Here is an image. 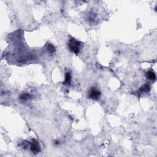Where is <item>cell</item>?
<instances>
[{
    "instance_id": "cell-1",
    "label": "cell",
    "mask_w": 157,
    "mask_h": 157,
    "mask_svg": "<svg viewBox=\"0 0 157 157\" xmlns=\"http://www.w3.org/2000/svg\"><path fill=\"white\" fill-rule=\"evenodd\" d=\"M68 47L71 52H72V53H76V54H77L80 52V47H81V43L79 41H77L76 39H74V38H71L69 41Z\"/></svg>"
},
{
    "instance_id": "cell-2",
    "label": "cell",
    "mask_w": 157,
    "mask_h": 157,
    "mask_svg": "<svg viewBox=\"0 0 157 157\" xmlns=\"http://www.w3.org/2000/svg\"><path fill=\"white\" fill-rule=\"evenodd\" d=\"M29 144L30 145V150L34 154H37L40 152V147L36 140L33 139L31 142H29Z\"/></svg>"
},
{
    "instance_id": "cell-3",
    "label": "cell",
    "mask_w": 157,
    "mask_h": 157,
    "mask_svg": "<svg viewBox=\"0 0 157 157\" xmlns=\"http://www.w3.org/2000/svg\"><path fill=\"white\" fill-rule=\"evenodd\" d=\"M100 96L101 92L99 91V90H98L96 88H92L90 90V92H89V97L90 99H94V100H97V99H99Z\"/></svg>"
},
{
    "instance_id": "cell-4",
    "label": "cell",
    "mask_w": 157,
    "mask_h": 157,
    "mask_svg": "<svg viewBox=\"0 0 157 157\" xmlns=\"http://www.w3.org/2000/svg\"><path fill=\"white\" fill-rule=\"evenodd\" d=\"M150 90V86L149 84H145V85H143L142 87H141V89L139 90V93H140L141 94L144 93H148Z\"/></svg>"
},
{
    "instance_id": "cell-5",
    "label": "cell",
    "mask_w": 157,
    "mask_h": 157,
    "mask_svg": "<svg viewBox=\"0 0 157 157\" xmlns=\"http://www.w3.org/2000/svg\"><path fill=\"white\" fill-rule=\"evenodd\" d=\"M146 76L149 80H154L156 79V74H155V72L153 71H149L147 72L146 73Z\"/></svg>"
},
{
    "instance_id": "cell-6",
    "label": "cell",
    "mask_w": 157,
    "mask_h": 157,
    "mask_svg": "<svg viewBox=\"0 0 157 157\" xmlns=\"http://www.w3.org/2000/svg\"><path fill=\"white\" fill-rule=\"evenodd\" d=\"M71 74L69 72H66V74H65V82H63L64 84H71Z\"/></svg>"
},
{
    "instance_id": "cell-7",
    "label": "cell",
    "mask_w": 157,
    "mask_h": 157,
    "mask_svg": "<svg viewBox=\"0 0 157 157\" xmlns=\"http://www.w3.org/2000/svg\"><path fill=\"white\" fill-rule=\"evenodd\" d=\"M31 98V95L28 93H24L22 94L21 96H20V99L21 100L23 101H26L28 99H29L30 98Z\"/></svg>"
},
{
    "instance_id": "cell-8",
    "label": "cell",
    "mask_w": 157,
    "mask_h": 157,
    "mask_svg": "<svg viewBox=\"0 0 157 157\" xmlns=\"http://www.w3.org/2000/svg\"><path fill=\"white\" fill-rule=\"evenodd\" d=\"M47 49L48 50V52L51 53H54L55 51V47L51 44H48V45H47Z\"/></svg>"
},
{
    "instance_id": "cell-9",
    "label": "cell",
    "mask_w": 157,
    "mask_h": 157,
    "mask_svg": "<svg viewBox=\"0 0 157 157\" xmlns=\"http://www.w3.org/2000/svg\"><path fill=\"white\" fill-rule=\"evenodd\" d=\"M55 144H56V145H58V144H60V142L58 141H55Z\"/></svg>"
}]
</instances>
